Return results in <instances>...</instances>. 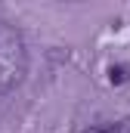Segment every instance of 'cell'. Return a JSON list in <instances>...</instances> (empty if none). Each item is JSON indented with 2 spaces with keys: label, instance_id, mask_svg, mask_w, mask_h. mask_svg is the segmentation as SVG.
Here are the masks:
<instances>
[{
  "label": "cell",
  "instance_id": "3957f363",
  "mask_svg": "<svg viewBox=\"0 0 130 133\" xmlns=\"http://www.w3.org/2000/svg\"><path fill=\"white\" fill-rule=\"evenodd\" d=\"M127 81V68H112V84H121Z\"/></svg>",
  "mask_w": 130,
  "mask_h": 133
},
{
  "label": "cell",
  "instance_id": "7a4b0ae2",
  "mask_svg": "<svg viewBox=\"0 0 130 133\" xmlns=\"http://www.w3.org/2000/svg\"><path fill=\"white\" fill-rule=\"evenodd\" d=\"M84 133H130V121H118V124H105V127H90Z\"/></svg>",
  "mask_w": 130,
  "mask_h": 133
},
{
  "label": "cell",
  "instance_id": "6da1fadb",
  "mask_svg": "<svg viewBox=\"0 0 130 133\" xmlns=\"http://www.w3.org/2000/svg\"><path fill=\"white\" fill-rule=\"evenodd\" d=\"M25 71H28L25 37L12 25L0 22V96L9 93V90H16L25 81Z\"/></svg>",
  "mask_w": 130,
  "mask_h": 133
}]
</instances>
